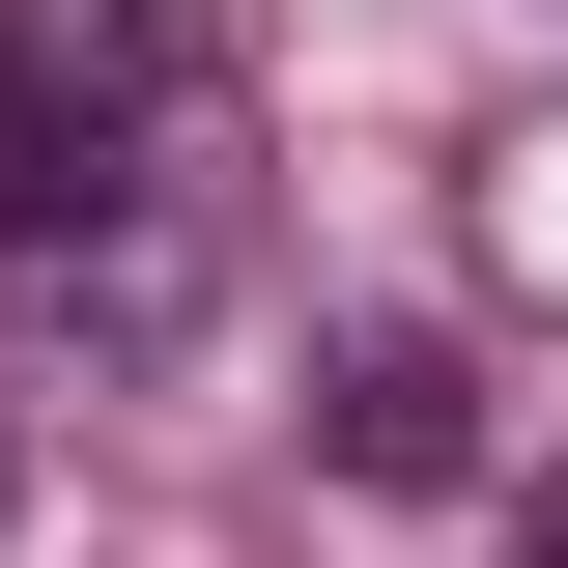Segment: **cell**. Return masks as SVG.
Here are the masks:
<instances>
[{
	"instance_id": "obj_1",
	"label": "cell",
	"mask_w": 568,
	"mask_h": 568,
	"mask_svg": "<svg viewBox=\"0 0 568 568\" xmlns=\"http://www.w3.org/2000/svg\"><path fill=\"white\" fill-rule=\"evenodd\" d=\"M313 455H342V484H455V455H484V369L455 342H342L313 369Z\"/></svg>"
}]
</instances>
